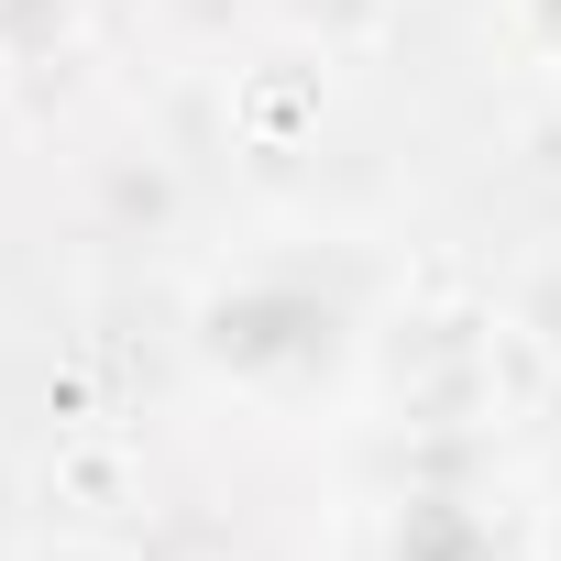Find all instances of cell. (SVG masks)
<instances>
[{"label":"cell","mask_w":561,"mask_h":561,"mask_svg":"<svg viewBox=\"0 0 561 561\" xmlns=\"http://www.w3.org/2000/svg\"><path fill=\"white\" fill-rule=\"evenodd\" d=\"M0 67H78V0H0Z\"/></svg>","instance_id":"cell-2"},{"label":"cell","mask_w":561,"mask_h":561,"mask_svg":"<svg viewBox=\"0 0 561 561\" xmlns=\"http://www.w3.org/2000/svg\"><path fill=\"white\" fill-rule=\"evenodd\" d=\"M0 78H12V67H0Z\"/></svg>","instance_id":"cell-8"},{"label":"cell","mask_w":561,"mask_h":561,"mask_svg":"<svg viewBox=\"0 0 561 561\" xmlns=\"http://www.w3.org/2000/svg\"><path fill=\"white\" fill-rule=\"evenodd\" d=\"M231 111H242V144H253V154H287V144L320 122V67H309V56H264Z\"/></svg>","instance_id":"cell-1"},{"label":"cell","mask_w":561,"mask_h":561,"mask_svg":"<svg viewBox=\"0 0 561 561\" xmlns=\"http://www.w3.org/2000/svg\"><path fill=\"white\" fill-rule=\"evenodd\" d=\"M287 23L320 34V67H331V56H353V45L386 34V0H287Z\"/></svg>","instance_id":"cell-3"},{"label":"cell","mask_w":561,"mask_h":561,"mask_svg":"<svg viewBox=\"0 0 561 561\" xmlns=\"http://www.w3.org/2000/svg\"><path fill=\"white\" fill-rule=\"evenodd\" d=\"M45 484H56V495H122V462H111V451H67Z\"/></svg>","instance_id":"cell-5"},{"label":"cell","mask_w":561,"mask_h":561,"mask_svg":"<svg viewBox=\"0 0 561 561\" xmlns=\"http://www.w3.org/2000/svg\"><path fill=\"white\" fill-rule=\"evenodd\" d=\"M23 561H133L122 539H45V550H23Z\"/></svg>","instance_id":"cell-6"},{"label":"cell","mask_w":561,"mask_h":561,"mask_svg":"<svg viewBox=\"0 0 561 561\" xmlns=\"http://www.w3.org/2000/svg\"><path fill=\"white\" fill-rule=\"evenodd\" d=\"M517 331H539V342H561V264H539L528 287H517Z\"/></svg>","instance_id":"cell-4"},{"label":"cell","mask_w":561,"mask_h":561,"mask_svg":"<svg viewBox=\"0 0 561 561\" xmlns=\"http://www.w3.org/2000/svg\"><path fill=\"white\" fill-rule=\"evenodd\" d=\"M528 34H539V45L561 56V0H528Z\"/></svg>","instance_id":"cell-7"}]
</instances>
